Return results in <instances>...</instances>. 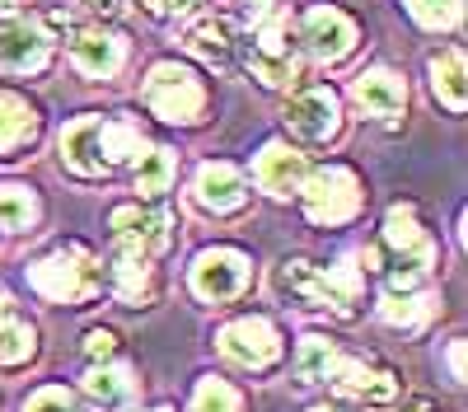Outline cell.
I'll return each mask as SVG.
<instances>
[{
  "mask_svg": "<svg viewBox=\"0 0 468 412\" xmlns=\"http://www.w3.org/2000/svg\"><path fill=\"white\" fill-rule=\"evenodd\" d=\"M314 412H337V407H314Z\"/></svg>",
  "mask_w": 468,
  "mask_h": 412,
  "instance_id": "41",
  "label": "cell"
},
{
  "mask_svg": "<svg viewBox=\"0 0 468 412\" xmlns=\"http://www.w3.org/2000/svg\"><path fill=\"white\" fill-rule=\"evenodd\" d=\"M70 57H75V70L90 75V80H112V75L122 70V61H127V43L117 33L90 28V33H80L70 43Z\"/></svg>",
  "mask_w": 468,
  "mask_h": 412,
  "instance_id": "11",
  "label": "cell"
},
{
  "mask_svg": "<svg viewBox=\"0 0 468 412\" xmlns=\"http://www.w3.org/2000/svg\"><path fill=\"white\" fill-rule=\"evenodd\" d=\"M48 33L28 24V19H10L5 28H0V66L5 70H43L48 66Z\"/></svg>",
  "mask_w": 468,
  "mask_h": 412,
  "instance_id": "12",
  "label": "cell"
},
{
  "mask_svg": "<svg viewBox=\"0 0 468 412\" xmlns=\"http://www.w3.org/2000/svg\"><path fill=\"white\" fill-rule=\"evenodd\" d=\"M183 43L197 52L207 66H229L234 61V43H239V33H234V24L225 15H207L197 19L187 33H183Z\"/></svg>",
  "mask_w": 468,
  "mask_h": 412,
  "instance_id": "18",
  "label": "cell"
},
{
  "mask_svg": "<svg viewBox=\"0 0 468 412\" xmlns=\"http://www.w3.org/2000/svg\"><path fill=\"white\" fill-rule=\"evenodd\" d=\"M141 5L160 19H174V15H187L192 5H202V0H141Z\"/></svg>",
  "mask_w": 468,
  "mask_h": 412,
  "instance_id": "33",
  "label": "cell"
},
{
  "mask_svg": "<svg viewBox=\"0 0 468 412\" xmlns=\"http://www.w3.org/2000/svg\"><path fill=\"white\" fill-rule=\"evenodd\" d=\"M145 150V136L136 122H103V160L108 164H127Z\"/></svg>",
  "mask_w": 468,
  "mask_h": 412,
  "instance_id": "26",
  "label": "cell"
},
{
  "mask_svg": "<svg viewBox=\"0 0 468 412\" xmlns=\"http://www.w3.org/2000/svg\"><path fill=\"white\" fill-rule=\"evenodd\" d=\"M286 127L300 136V141H328L337 132V94L314 85V90H300L291 103H286Z\"/></svg>",
  "mask_w": 468,
  "mask_h": 412,
  "instance_id": "8",
  "label": "cell"
},
{
  "mask_svg": "<svg viewBox=\"0 0 468 412\" xmlns=\"http://www.w3.org/2000/svg\"><path fill=\"white\" fill-rule=\"evenodd\" d=\"M408 412H431V403H426V398H417V403H412Z\"/></svg>",
  "mask_w": 468,
  "mask_h": 412,
  "instance_id": "38",
  "label": "cell"
},
{
  "mask_svg": "<svg viewBox=\"0 0 468 412\" xmlns=\"http://www.w3.org/2000/svg\"><path fill=\"white\" fill-rule=\"evenodd\" d=\"M37 216L33 206V193L19 183H0V230H28Z\"/></svg>",
  "mask_w": 468,
  "mask_h": 412,
  "instance_id": "28",
  "label": "cell"
},
{
  "mask_svg": "<svg viewBox=\"0 0 468 412\" xmlns=\"http://www.w3.org/2000/svg\"><path fill=\"white\" fill-rule=\"evenodd\" d=\"M450 365H454V380H463V343L450 347Z\"/></svg>",
  "mask_w": 468,
  "mask_h": 412,
  "instance_id": "36",
  "label": "cell"
},
{
  "mask_svg": "<svg viewBox=\"0 0 468 412\" xmlns=\"http://www.w3.org/2000/svg\"><path fill=\"white\" fill-rule=\"evenodd\" d=\"M85 347H90V356H103V361H108V356L117 352V337H112L108 328H94V333L85 337Z\"/></svg>",
  "mask_w": 468,
  "mask_h": 412,
  "instance_id": "34",
  "label": "cell"
},
{
  "mask_svg": "<svg viewBox=\"0 0 468 412\" xmlns=\"http://www.w3.org/2000/svg\"><path fill=\"white\" fill-rule=\"evenodd\" d=\"M220 352L229 361H239V365L262 370V365H271L282 356V337L267 319H234V323L220 328Z\"/></svg>",
  "mask_w": 468,
  "mask_h": 412,
  "instance_id": "6",
  "label": "cell"
},
{
  "mask_svg": "<svg viewBox=\"0 0 468 412\" xmlns=\"http://www.w3.org/2000/svg\"><path fill=\"white\" fill-rule=\"evenodd\" d=\"M244 281H249V258L234 248H207L192 262V291L202 300H229L244 291Z\"/></svg>",
  "mask_w": 468,
  "mask_h": 412,
  "instance_id": "7",
  "label": "cell"
},
{
  "mask_svg": "<svg viewBox=\"0 0 468 412\" xmlns=\"http://www.w3.org/2000/svg\"><path fill=\"white\" fill-rule=\"evenodd\" d=\"M169 183H174V155L169 150H150V155H141V169H136V193L141 197H160Z\"/></svg>",
  "mask_w": 468,
  "mask_h": 412,
  "instance_id": "29",
  "label": "cell"
},
{
  "mask_svg": "<svg viewBox=\"0 0 468 412\" xmlns=\"http://www.w3.org/2000/svg\"><path fill=\"white\" fill-rule=\"evenodd\" d=\"M0 310H10V295L5 291H0Z\"/></svg>",
  "mask_w": 468,
  "mask_h": 412,
  "instance_id": "39",
  "label": "cell"
},
{
  "mask_svg": "<svg viewBox=\"0 0 468 412\" xmlns=\"http://www.w3.org/2000/svg\"><path fill=\"white\" fill-rule=\"evenodd\" d=\"M112 286L122 300H132V305L145 300L150 295V258H141L132 248H117L112 253Z\"/></svg>",
  "mask_w": 468,
  "mask_h": 412,
  "instance_id": "21",
  "label": "cell"
},
{
  "mask_svg": "<svg viewBox=\"0 0 468 412\" xmlns=\"http://www.w3.org/2000/svg\"><path fill=\"white\" fill-rule=\"evenodd\" d=\"M80 5H85V10H94V15H103V19H108V15H117V10H122V0H80Z\"/></svg>",
  "mask_w": 468,
  "mask_h": 412,
  "instance_id": "35",
  "label": "cell"
},
{
  "mask_svg": "<svg viewBox=\"0 0 468 412\" xmlns=\"http://www.w3.org/2000/svg\"><path fill=\"white\" fill-rule=\"evenodd\" d=\"M384 239L399 248V268H417V272H426V268L436 262V244L426 239V230L417 225L412 206H394V211H388V220H384Z\"/></svg>",
  "mask_w": 468,
  "mask_h": 412,
  "instance_id": "13",
  "label": "cell"
},
{
  "mask_svg": "<svg viewBox=\"0 0 468 412\" xmlns=\"http://www.w3.org/2000/svg\"><path fill=\"white\" fill-rule=\"evenodd\" d=\"M108 225H112V239H117V248H132V253H141V258H150V253H160L165 244H169V211H160V206H117L112 216H108Z\"/></svg>",
  "mask_w": 468,
  "mask_h": 412,
  "instance_id": "5",
  "label": "cell"
},
{
  "mask_svg": "<svg viewBox=\"0 0 468 412\" xmlns=\"http://www.w3.org/2000/svg\"><path fill=\"white\" fill-rule=\"evenodd\" d=\"M24 412H80L75 407V398L66 389H43V394H33Z\"/></svg>",
  "mask_w": 468,
  "mask_h": 412,
  "instance_id": "32",
  "label": "cell"
},
{
  "mask_svg": "<svg viewBox=\"0 0 468 412\" xmlns=\"http://www.w3.org/2000/svg\"><path fill=\"white\" fill-rule=\"evenodd\" d=\"M361 295V272L346 268V262H337V268H319V291H314V310H337V314H351V305H356Z\"/></svg>",
  "mask_w": 468,
  "mask_h": 412,
  "instance_id": "19",
  "label": "cell"
},
{
  "mask_svg": "<svg viewBox=\"0 0 468 412\" xmlns=\"http://www.w3.org/2000/svg\"><path fill=\"white\" fill-rule=\"evenodd\" d=\"M145 103H150L154 118H165V122H197L202 108H207V90L197 85L192 70L160 61L145 80Z\"/></svg>",
  "mask_w": 468,
  "mask_h": 412,
  "instance_id": "2",
  "label": "cell"
},
{
  "mask_svg": "<svg viewBox=\"0 0 468 412\" xmlns=\"http://www.w3.org/2000/svg\"><path fill=\"white\" fill-rule=\"evenodd\" d=\"M300 193H304L309 220H319V225H342V220H351L361 211V183H356V174L342 169V164L304 174Z\"/></svg>",
  "mask_w": 468,
  "mask_h": 412,
  "instance_id": "3",
  "label": "cell"
},
{
  "mask_svg": "<svg viewBox=\"0 0 468 412\" xmlns=\"http://www.w3.org/2000/svg\"><path fill=\"white\" fill-rule=\"evenodd\" d=\"M28 356H33V328L10 310H0V365H19Z\"/></svg>",
  "mask_w": 468,
  "mask_h": 412,
  "instance_id": "27",
  "label": "cell"
},
{
  "mask_svg": "<svg viewBox=\"0 0 468 412\" xmlns=\"http://www.w3.org/2000/svg\"><path fill=\"white\" fill-rule=\"evenodd\" d=\"M351 99H356L370 118H384V122H394L403 103H408V90L394 70H366L356 85H351Z\"/></svg>",
  "mask_w": 468,
  "mask_h": 412,
  "instance_id": "16",
  "label": "cell"
},
{
  "mask_svg": "<svg viewBox=\"0 0 468 412\" xmlns=\"http://www.w3.org/2000/svg\"><path fill=\"white\" fill-rule=\"evenodd\" d=\"M61 155H66V164L80 178H99L108 169V160H103V118L70 122L61 132Z\"/></svg>",
  "mask_w": 468,
  "mask_h": 412,
  "instance_id": "15",
  "label": "cell"
},
{
  "mask_svg": "<svg viewBox=\"0 0 468 412\" xmlns=\"http://www.w3.org/2000/svg\"><path fill=\"white\" fill-rule=\"evenodd\" d=\"M192 193H197V202L207 211H234V206H244L249 183H244V174L234 169V164H202L197 169V183H192Z\"/></svg>",
  "mask_w": 468,
  "mask_h": 412,
  "instance_id": "17",
  "label": "cell"
},
{
  "mask_svg": "<svg viewBox=\"0 0 468 412\" xmlns=\"http://www.w3.org/2000/svg\"><path fill=\"white\" fill-rule=\"evenodd\" d=\"M431 90L445 108H454V112L463 108V99H468V90H463V52H445V57L431 61Z\"/></svg>",
  "mask_w": 468,
  "mask_h": 412,
  "instance_id": "23",
  "label": "cell"
},
{
  "mask_svg": "<svg viewBox=\"0 0 468 412\" xmlns=\"http://www.w3.org/2000/svg\"><path fill=\"white\" fill-rule=\"evenodd\" d=\"M351 43H356V24H351L342 10L319 5V10L304 15V48H309V57L342 61V57L351 52Z\"/></svg>",
  "mask_w": 468,
  "mask_h": 412,
  "instance_id": "10",
  "label": "cell"
},
{
  "mask_svg": "<svg viewBox=\"0 0 468 412\" xmlns=\"http://www.w3.org/2000/svg\"><path fill=\"white\" fill-rule=\"evenodd\" d=\"M85 394L99 403V407H122L132 398V375L117 370V365H94L85 375Z\"/></svg>",
  "mask_w": 468,
  "mask_h": 412,
  "instance_id": "22",
  "label": "cell"
},
{
  "mask_svg": "<svg viewBox=\"0 0 468 412\" xmlns=\"http://www.w3.org/2000/svg\"><path fill=\"white\" fill-rule=\"evenodd\" d=\"M379 314L394 323V328H421L426 314H431V300L417 295V291H384V305Z\"/></svg>",
  "mask_w": 468,
  "mask_h": 412,
  "instance_id": "25",
  "label": "cell"
},
{
  "mask_svg": "<svg viewBox=\"0 0 468 412\" xmlns=\"http://www.w3.org/2000/svg\"><path fill=\"white\" fill-rule=\"evenodd\" d=\"M37 136V112L19 94H0V150H19Z\"/></svg>",
  "mask_w": 468,
  "mask_h": 412,
  "instance_id": "20",
  "label": "cell"
},
{
  "mask_svg": "<svg viewBox=\"0 0 468 412\" xmlns=\"http://www.w3.org/2000/svg\"><path fill=\"white\" fill-rule=\"evenodd\" d=\"M304 155H295L291 145H262V155H258V164H253V178H258V187L262 193H271V197H291V193H300V183H304Z\"/></svg>",
  "mask_w": 468,
  "mask_h": 412,
  "instance_id": "14",
  "label": "cell"
},
{
  "mask_svg": "<svg viewBox=\"0 0 468 412\" xmlns=\"http://www.w3.org/2000/svg\"><path fill=\"white\" fill-rule=\"evenodd\" d=\"M328 380H333V389H337L342 398H356V403H366V407H384V403H394V394H399L394 375L375 370V365H366V361H337Z\"/></svg>",
  "mask_w": 468,
  "mask_h": 412,
  "instance_id": "9",
  "label": "cell"
},
{
  "mask_svg": "<svg viewBox=\"0 0 468 412\" xmlns=\"http://www.w3.org/2000/svg\"><path fill=\"white\" fill-rule=\"evenodd\" d=\"M337 361L342 356H337V347L328 343V337H304L300 356H295V375H300L304 385H319V380H328V375H333Z\"/></svg>",
  "mask_w": 468,
  "mask_h": 412,
  "instance_id": "24",
  "label": "cell"
},
{
  "mask_svg": "<svg viewBox=\"0 0 468 412\" xmlns=\"http://www.w3.org/2000/svg\"><path fill=\"white\" fill-rule=\"evenodd\" d=\"M249 5H271V0H249Z\"/></svg>",
  "mask_w": 468,
  "mask_h": 412,
  "instance_id": "40",
  "label": "cell"
},
{
  "mask_svg": "<svg viewBox=\"0 0 468 412\" xmlns=\"http://www.w3.org/2000/svg\"><path fill=\"white\" fill-rule=\"evenodd\" d=\"M249 66L262 85H286L295 80V48H291V19L282 10H271L258 33H253V48H249Z\"/></svg>",
  "mask_w": 468,
  "mask_h": 412,
  "instance_id": "4",
  "label": "cell"
},
{
  "mask_svg": "<svg viewBox=\"0 0 468 412\" xmlns=\"http://www.w3.org/2000/svg\"><path fill=\"white\" fill-rule=\"evenodd\" d=\"M192 412H239V394L225 380H202L192 394Z\"/></svg>",
  "mask_w": 468,
  "mask_h": 412,
  "instance_id": "31",
  "label": "cell"
},
{
  "mask_svg": "<svg viewBox=\"0 0 468 412\" xmlns=\"http://www.w3.org/2000/svg\"><path fill=\"white\" fill-rule=\"evenodd\" d=\"M28 281H33L37 295L66 300L70 305V300H90L103 286V268H99V258H90L85 248H57V253L33 262Z\"/></svg>",
  "mask_w": 468,
  "mask_h": 412,
  "instance_id": "1",
  "label": "cell"
},
{
  "mask_svg": "<svg viewBox=\"0 0 468 412\" xmlns=\"http://www.w3.org/2000/svg\"><path fill=\"white\" fill-rule=\"evenodd\" d=\"M19 5L24 0H0V15H19Z\"/></svg>",
  "mask_w": 468,
  "mask_h": 412,
  "instance_id": "37",
  "label": "cell"
},
{
  "mask_svg": "<svg viewBox=\"0 0 468 412\" xmlns=\"http://www.w3.org/2000/svg\"><path fill=\"white\" fill-rule=\"evenodd\" d=\"M463 0H408V10L421 28H454Z\"/></svg>",
  "mask_w": 468,
  "mask_h": 412,
  "instance_id": "30",
  "label": "cell"
}]
</instances>
